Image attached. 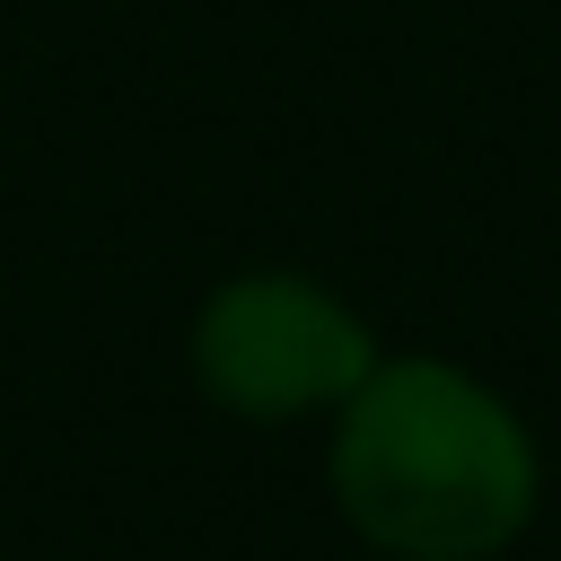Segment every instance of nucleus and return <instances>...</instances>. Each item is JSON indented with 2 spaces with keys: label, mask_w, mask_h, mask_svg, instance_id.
<instances>
[{
  "label": "nucleus",
  "mask_w": 561,
  "mask_h": 561,
  "mask_svg": "<svg viewBox=\"0 0 561 561\" xmlns=\"http://www.w3.org/2000/svg\"><path fill=\"white\" fill-rule=\"evenodd\" d=\"M377 368V333L307 272H237L193 316V377L237 421L342 412V394Z\"/></svg>",
  "instance_id": "f03ea898"
},
{
  "label": "nucleus",
  "mask_w": 561,
  "mask_h": 561,
  "mask_svg": "<svg viewBox=\"0 0 561 561\" xmlns=\"http://www.w3.org/2000/svg\"><path fill=\"white\" fill-rule=\"evenodd\" d=\"M543 491L526 421L456 359H377L333 421V500L386 561H491Z\"/></svg>",
  "instance_id": "f257e3e1"
}]
</instances>
